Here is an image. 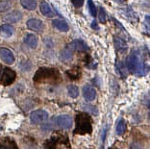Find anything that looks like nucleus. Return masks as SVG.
I'll list each match as a JSON object with an SVG mask.
<instances>
[{"label": "nucleus", "mask_w": 150, "mask_h": 149, "mask_svg": "<svg viewBox=\"0 0 150 149\" xmlns=\"http://www.w3.org/2000/svg\"><path fill=\"white\" fill-rule=\"evenodd\" d=\"M75 51H77V47H76V43H75V40H73L72 42H70L69 44H67L64 47L63 51L61 52V59L64 60V62H67V61L72 59Z\"/></svg>", "instance_id": "nucleus-7"}, {"label": "nucleus", "mask_w": 150, "mask_h": 149, "mask_svg": "<svg viewBox=\"0 0 150 149\" xmlns=\"http://www.w3.org/2000/svg\"><path fill=\"white\" fill-rule=\"evenodd\" d=\"M85 2V0H71V3L76 7V8H80V7L83 6Z\"/></svg>", "instance_id": "nucleus-24"}, {"label": "nucleus", "mask_w": 150, "mask_h": 149, "mask_svg": "<svg viewBox=\"0 0 150 149\" xmlns=\"http://www.w3.org/2000/svg\"><path fill=\"white\" fill-rule=\"evenodd\" d=\"M61 80L59 71L55 68L40 67L34 76V81L39 84H53L58 83Z\"/></svg>", "instance_id": "nucleus-2"}, {"label": "nucleus", "mask_w": 150, "mask_h": 149, "mask_svg": "<svg viewBox=\"0 0 150 149\" xmlns=\"http://www.w3.org/2000/svg\"><path fill=\"white\" fill-rule=\"evenodd\" d=\"M12 7V2L9 0L6 1H0V13H5L8 12Z\"/></svg>", "instance_id": "nucleus-20"}, {"label": "nucleus", "mask_w": 150, "mask_h": 149, "mask_svg": "<svg viewBox=\"0 0 150 149\" xmlns=\"http://www.w3.org/2000/svg\"><path fill=\"white\" fill-rule=\"evenodd\" d=\"M83 95L86 100L93 101L96 97V91H95V89L93 86L86 85V86L83 87Z\"/></svg>", "instance_id": "nucleus-11"}, {"label": "nucleus", "mask_w": 150, "mask_h": 149, "mask_svg": "<svg viewBox=\"0 0 150 149\" xmlns=\"http://www.w3.org/2000/svg\"><path fill=\"white\" fill-rule=\"evenodd\" d=\"M117 2H118V3H124L125 2V0H115Z\"/></svg>", "instance_id": "nucleus-26"}, {"label": "nucleus", "mask_w": 150, "mask_h": 149, "mask_svg": "<svg viewBox=\"0 0 150 149\" xmlns=\"http://www.w3.org/2000/svg\"><path fill=\"white\" fill-rule=\"evenodd\" d=\"M53 122L56 126L63 128V129H69L72 125V119L69 114H62V116L53 117Z\"/></svg>", "instance_id": "nucleus-6"}, {"label": "nucleus", "mask_w": 150, "mask_h": 149, "mask_svg": "<svg viewBox=\"0 0 150 149\" xmlns=\"http://www.w3.org/2000/svg\"><path fill=\"white\" fill-rule=\"evenodd\" d=\"M53 27H55L56 29H58L61 32H67L69 30V24L63 19H55L52 21Z\"/></svg>", "instance_id": "nucleus-16"}, {"label": "nucleus", "mask_w": 150, "mask_h": 149, "mask_svg": "<svg viewBox=\"0 0 150 149\" xmlns=\"http://www.w3.org/2000/svg\"><path fill=\"white\" fill-rule=\"evenodd\" d=\"M114 43L115 45V48H117V51L119 52H123V51H126L127 50V43L124 40L120 39L119 37H114Z\"/></svg>", "instance_id": "nucleus-17"}, {"label": "nucleus", "mask_w": 150, "mask_h": 149, "mask_svg": "<svg viewBox=\"0 0 150 149\" xmlns=\"http://www.w3.org/2000/svg\"><path fill=\"white\" fill-rule=\"evenodd\" d=\"M67 90H69V94L72 98H76L78 95H79V89H78V87L74 86V85L69 86V88H67Z\"/></svg>", "instance_id": "nucleus-21"}, {"label": "nucleus", "mask_w": 150, "mask_h": 149, "mask_svg": "<svg viewBox=\"0 0 150 149\" xmlns=\"http://www.w3.org/2000/svg\"><path fill=\"white\" fill-rule=\"evenodd\" d=\"M0 59L7 65H13L15 63V56L8 48H0Z\"/></svg>", "instance_id": "nucleus-8"}, {"label": "nucleus", "mask_w": 150, "mask_h": 149, "mask_svg": "<svg viewBox=\"0 0 150 149\" xmlns=\"http://www.w3.org/2000/svg\"><path fill=\"white\" fill-rule=\"evenodd\" d=\"M126 66L132 73L138 76H144L148 72V66H146L142 54L138 50L133 51L126 59Z\"/></svg>", "instance_id": "nucleus-1"}, {"label": "nucleus", "mask_w": 150, "mask_h": 149, "mask_svg": "<svg viewBox=\"0 0 150 149\" xmlns=\"http://www.w3.org/2000/svg\"><path fill=\"white\" fill-rule=\"evenodd\" d=\"M125 130H126L125 121H124V119H120L117 124V130H115V132H117V134L118 136H121V135L125 132Z\"/></svg>", "instance_id": "nucleus-19"}, {"label": "nucleus", "mask_w": 150, "mask_h": 149, "mask_svg": "<svg viewBox=\"0 0 150 149\" xmlns=\"http://www.w3.org/2000/svg\"><path fill=\"white\" fill-rule=\"evenodd\" d=\"M22 19V13L16 10L11 13H9L8 15L4 16V20L6 22H18L19 20Z\"/></svg>", "instance_id": "nucleus-13"}, {"label": "nucleus", "mask_w": 150, "mask_h": 149, "mask_svg": "<svg viewBox=\"0 0 150 149\" xmlns=\"http://www.w3.org/2000/svg\"><path fill=\"white\" fill-rule=\"evenodd\" d=\"M20 4L28 11H34L38 7L37 0H20Z\"/></svg>", "instance_id": "nucleus-18"}, {"label": "nucleus", "mask_w": 150, "mask_h": 149, "mask_svg": "<svg viewBox=\"0 0 150 149\" xmlns=\"http://www.w3.org/2000/svg\"><path fill=\"white\" fill-rule=\"evenodd\" d=\"M40 12H42V15L44 16H46V18H53V16H55V13H54L52 8H51L50 5L46 1H44V0L40 2Z\"/></svg>", "instance_id": "nucleus-15"}, {"label": "nucleus", "mask_w": 150, "mask_h": 149, "mask_svg": "<svg viewBox=\"0 0 150 149\" xmlns=\"http://www.w3.org/2000/svg\"><path fill=\"white\" fill-rule=\"evenodd\" d=\"M93 130V125H91V118L87 113H79L76 116V128H75L74 133L84 135L90 134Z\"/></svg>", "instance_id": "nucleus-3"}, {"label": "nucleus", "mask_w": 150, "mask_h": 149, "mask_svg": "<svg viewBox=\"0 0 150 149\" xmlns=\"http://www.w3.org/2000/svg\"><path fill=\"white\" fill-rule=\"evenodd\" d=\"M115 149H117V148H115Z\"/></svg>", "instance_id": "nucleus-28"}, {"label": "nucleus", "mask_w": 150, "mask_h": 149, "mask_svg": "<svg viewBox=\"0 0 150 149\" xmlns=\"http://www.w3.org/2000/svg\"><path fill=\"white\" fill-rule=\"evenodd\" d=\"M88 11H90L91 16H93V18H95V16H97V11H96V7H95L93 0H88Z\"/></svg>", "instance_id": "nucleus-22"}, {"label": "nucleus", "mask_w": 150, "mask_h": 149, "mask_svg": "<svg viewBox=\"0 0 150 149\" xmlns=\"http://www.w3.org/2000/svg\"><path fill=\"white\" fill-rule=\"evenodd\" d=\"M16 76V74L13 69L9 68V67H3L0 82H1V84L5 85V86H7V85H11L15 82Z\"/></svg>", "instance_id": "nucleus-5"}, {"label": "nucleus", "mask_w": 150, "mask_h": 149, "mask_svg": "<svg viewBox=\"0 0 150 149\" xmlns=\"http://www.w3.org/2000/svg\"><path fill=\"white\" fill-rule=\"evenodd\" d=\"M91 27H93V28H95V29H98V26L96 24V21H93V23H91Z\"/></svg>", "instance_id": "nucleus-25"}, {"label": "nucleus", "mask_w": 150, "mask_h": 149, "mask_svg": "<svg viewBox=\"0 0 150 149\" xmlns=\"http://www.w3.org/2000/svg\"><path fill=\"white\" fill-rule=\"evenodd\" d=\"M27 27L35 32H42L43 30V23L40 19L38 18H30L26 22Z\"/></svg>", "instance_id": "nucleus-9"}, {"label": "nucleus", "mask_w": 150, "mask_h": 149, "mask_svg": "<svg viewBox=\"0 0 150 149\" xmlns=\"http://www.w3.org/2000/svg\"><path fill=\"white\" fill-rule=\"evenodd\" d=\"M0 149H18V147L13 138H3L0 140Z\"/></svg>", "instance_id": "nucleus-12"}, {"label": "nucleus", "mask_w": 150, "mask_h": 149, "mask_svg": "<svg viewBox=\"0 0 150 149\" xmlns=\"http://www.w3.org/2000/svg\"><path fill=\"white\" fill-rule=\"evenodd\" d=\"M100 149H104V147H103V146H102V147H101Z\"/></svg>", "instance_id": "nucleus-27"}, {"label": "nucleus", "mask_w": 150, "mask_h": 149, "mask_svg": "<svg viewBox=\"0 0 150 149\" xmlns=\"http://www.w3.org/2000/svg\"><path fill=\"white\" fill-rule=\"evenodd\" d=\"M48 113L43 110L34 111L30 114V120L33 124H42L48 119Z\"/></svg>", "instance_id": "nucleus-4"}, {"label": "nucleus", "mask_w": 150, "mask_h": 149, "mask_svg": "<svg viewBox=\"0 0 150 149\" xmlns=\"http://www.w3.org/2000/svg\"><path fill=\"white\" fill-rule=\"evenodd\" d=\"M15 33V28L10 24H3L0 26V36L4 39H9Z\"/></svg>", "instance_id": "nucleus-14"}, {"label": "nucleus", "mask_w": 150, "mask_h": 149, "mask_svg": "<svg viewBox=\"0 0 150 149\" xmlns=\"http://www.w3.org/2000/svg\"><path fill=\"white\" fill-rule=\"evenodd\" d=\"M23 42H24L25 44L28 47H30V48L35 49L38 45V42H39V40H38V37L35 34L28 33V34H26L24 36V38H23Z\"/></svg>", "instance_id": "nucleus-10"}, {"label": "nucleus", "mask_w": 150, "mask_h": 149, "mask_svg": "<svg viewBox=\"0 0 150 149\" xmlns=\"http://www.w3.org/2000/svg\"><path fill=\"white\" fill-rule=\"evenodd\" d=\"M107 20V16H106V12L103 7H100L99 8V21L101 23H106Z\"/></svg>", "instance_id": "nucleus-23"}]
</instances>
